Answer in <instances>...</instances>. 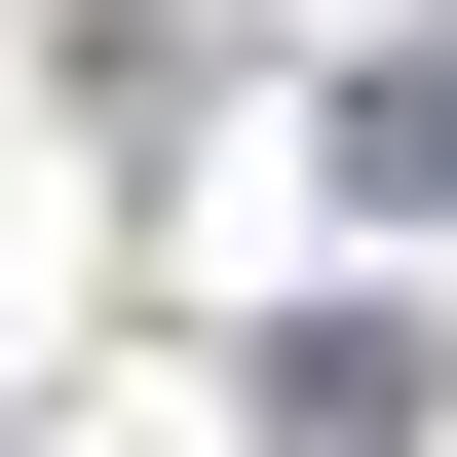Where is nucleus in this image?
<instances>
[{"instance_id":"1","label":"nucleus","mask_w":457,"mask_h":457,"mask_svg":"<svg viewBox=\"0 0 457 457\" xmlns=\"http://www.w3.org/2000/svg\"><path fill=\"white\" fill-rule=\"evenodd\" d=\"M343 191H381V228L457 191V38H381V77H343Z\"/></svg>"}]
</instances>
